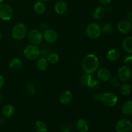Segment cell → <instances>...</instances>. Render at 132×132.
<instances>
[{
    "instance_id": "5bb4252c",
    "label": "cell",
    "mask_w": 132,
    "mask_h": 132,
    "mask_svg": "<svg viewBox=\"0 0 132 132\" xmlns=\"http://www.w3.org/2000/svg\"><path fill=\"white\" fill-rule=\"evenodd\" d=\"M54 9H55V11L57 14H59V15H62V14H64L68 9L67 3L63 0L57 1L55 3Z\"/></svg>"
},
{
    "instance_id": "30bf717a",
    "label": "cell",
    "mask_w": 132,
    "mask_h": 132,
    "mask_svg": "<svg viewBox=\"0 0 132 132\" xmlns=\"http://www.w3.org/2000/svg\"><path fill=\"white\" fill-rule=\"evenodd\" d=\"M132 29V24L131 21L128 20L121 21L117 24V30L119 32L123 34L129 33Z\"/></svg>"
},
{
    "instance_id": "2e32d148",
    "label": "cell",
    "mask_w": 132,
    "mask_h": 132,
    "mask_svg": "<svg viewBox=\"0 0 132 132\" xmlns=\"http://www.w3.org/2000/svg\"><path fill=\"white\" fill-rule=\"evenodd\" d=\"M120 55H121V53L118 49L112 48L107 53L106 59L110 62H115L117 59H119Z\"/></svg>"
},
{
    "instance_id": "7c38bea8",
    "label": "cell",
    "mask_w": 132,
    "mask_h": 132,
    "mask_svg": "<svg viewBox=\"0 0 132 132\" xmlns=\"http://www.w3.org/2000/svg\"><path fill=\"white\" fill-rule=\"evenodd\" d=\"M97 77L100 81L106 82L109 81L110 79L112 77V73L108 68L103 67L98 70Z\"/></svg>"
},
{
    "instance_id": "8d00e7d4",
    "label": "cell",
    "mask_w": 132,
    "mask_h": 132,
    "mask_svg": "<svg viewBox=\"0 0 132 132\" xmlns=\"http://www.w3.org/2000/svg\"><path fill=\"white\" fill-rule=\"evenodd\" d=\"M4 85H5V79H4V77L0 75V90L2 89V88L4 86Z\"/></svg>"
},
{
    "instance_id": "bcb514c9",
    "label": "cell",
    "mask_w": 132,
    "mask_h": 132,
    "mask_svg": "<svg viewBox=\"0 0 132 132\" xmlns=\"http://www.w3.org/2000/svg\"></svg>"
},
{
    "instance_id": "d6986e66",
    "label": "cell",
    "mask_w": 132,
    "mask_h": 132,
    "mask_svg": "<svg viewBox=\"0 0 132 132\" xmlns=\"http://www.w3.org/2000/svg\"><path fill=\"white\" fill-rule=\"evenodd\" d=\"M76 128L79 132H87L89 128L88 122L85 119H79L76 124Z\"/></svg>"
},
{
    "instance_id": "3957f363",
    "label": "cell",
    "mask_w": 132,
    "mask_h": 132,
    "mask_svg": "<svg viewBox=\"0 0 132 132\" xmlns=\"http://www.w3.org/2000/svg\"><path fill=\"white\" fill-rule=\"evenodd\" d=\"M100 101L105 106L113 107L117 104L118 97L115 93L108 92L102 94Z\"/></svg>"
},
{
    "instance_id": "9c48e42d",
    "label": "cell",
    "mask_w": 132,
    "mask_h": 132,
    "mask_svg": "<svg viewBox=\"0 0 132 132\" xmlns=\"http://www.w3.org/2000/svg\"><path fill=\"white\" fill-rule=\"evenodd\" d=\"M117 75L120 81L126 82L129 81L132 77L131 68L128 66H122L118 69Z\"/></svg>"
},
{
    "instance_id": "4fadbf2b",
    "label": "cell",
    "mask_w": 132,
    "mask_h": 132,
    "mask_svg": "<svg viewBox=\"0 0 132 132\" xmlns=\"http://www.w3.org/2000/svg\"><path fill=\"white\" fill-rule=\"evenodd\" d=\"M73 99V94L70 90L63 91L59 96V102L63 104H68Z\"/></svg>"
},
{
    "instance_id": "cb8c5ba5",
    "label": "cell",
    "mask_w": 132,
    "mask_h": 132,
    "mask_svg": "<svg viewBox=\"0 0 132 132\" xmlns=\"http://www.w3.org/2000/svg\"><path fill=\"white\" fill-rule=\"evenodd\" d=\"M46 10V6L43 1H37L34 5V10L37 14L41 15L43 14L45 12Z\"/></svg>"
},
{
    "instance_id": "d590c367",
    "label": "cell",
    "mask_w": 132,
    "mask_h": 132,
    "mask_svg": "<svg viewBox=\"0 0 132 132\" xmlns=\"http://www.w3.org/2000/svg\"><path fill=\"white\" fill-rule=\"evenodd\" d=\"M101 4L103 5H108L111 3L112 0H98Z\"/></svg>"
},
{
    "instance_id": "ac0fdd59",
    "label": "cell",
    "mask_w": 132,
    "mask_h": 132,
    "mask_svg": "<svg viewBox=\"0 0 132 132\" xmlns=\"http://www.w3.org/2000/svg\"><path fill=\"white\" fill-rule=\"evenodd\" d=\"M23 67V62L19 58L14 57L9 62V67L14 71L20 70Z\"/></svg>"
},
{
    "instance_id": "44dd1931",
    "label": "cell",
    "mask_w": 132,
    "mask_h": 132,
    "mask_svg": "<svg viewBox=\"0 0 132 132\" xmlns=\"http://www.w3.org/2000/svg\"><path fill=\"white\" fill-rule=\"evenodd\" d=\"M122 46L125 52L132 54V36H128L123 40Z\"/></svg>"
},
{
    "instance_id": "74e56055",
    "label": "cell",
    "mask_w": 132,
    "mask_h": 132,
    "mask_svg": "<svg viewBox=\"0 0 132 132\" xmlns=\"http://www.w3.org/2000/svg\"><path fill=\"white\" fill-rule=\"evenodd\" d=\"M102 94H95V95H94V99L96 101H101V97Z\"/></svg>"
},
{
    "instance_id": "8992f818",
    "label": "cell",
    "mask_w": 132,
    "mask_h": 132,
    "mask_svg": "<svg viewBox=\"0 0 132 132\" xmlns=\"http://www.w3.org/2000/svg\"><path fill=\"white\" fill-rule=\"evenodd\" d=\"M14 15L12 8L8 4L0 5V18L3 21H9Z\"/></svg>"
},
{
    "instance_id": "60d3db41",
    "label": "cell",
    "mask_w": 132,
    "mask_h": 132,
    "mask_svg": "<svg viewBox=\"0 0 132 132\" xmlns=\"http://www.w3.org/2000/svg\"><path fill=\"white\" fill-rule=\"evenodd\" d=\"M48 1H50V0H41V1H43V2H47Z\"/></svg>"
},
{
    "instance_id": "83f0119b",
    "label": "cell",
    "mask_w": 132,
    "mask_h": 132,
    "mask_svg": "<svg viewBox=\"0 0 132 132\" xmlns=\"http://www.w3.org/2000/svg\"><path fill=\"white\" fill-rule=\"evenodd\" d=\"M102 31L104 32L106 34H110L114 30V28H113V25L112 24L110 23H106L105 24H103V27L101 28Z\"/></svg>"
},
{
    "instance_id": "f1b7e54d",
    "label": "cell",
    "mask_w": 132,
    "mask_h": 132,
    "mask_svg": "<svg viewBox=\"0 0 132 132\" xmlns=\"http://www.w3.org/2000/svg\"><path fill=\"white\" fill-rule=\"evenodd\" d=\"M46 59H47L48 63H50V64H55V63L59 61V57L57 54L52 52L49 54V55Z\"/></svg>"
},
{
    "instance_id": "f35d334b",
    "label": "cell",
    "mask_w": 132,
    "mask_h": 132,
    "mask_svg": "<svg viewBox=\"0 0 132 132\" xmlns=\"http://www.w3.org/2000/svg\"><path fill=\"white\" fill-rule=\"evenodd\" d=\"M127 18L128 20L130 21H132V10H130L127 13Z\"/></svg>"
},
{
    "instance_id": "9a60e30c",
    "label": "cell",
    "mask_w": 132,
    "mask_h": 132,
    "mask_svg": "<svg viewBox=\"0 0 132 132\" xmlns=\"http://www.w3.org/2000/svg\"><path fill=\"white\" fill-rule=\"evenodd\" d=\"M94 79V78L93 77V76H92V74L85 73L80 77L79 82L80 84H81L82 86H84V87L90 88V85H91L92 82L93 80Z\"/></svg>"
},
{
    "instance_id": "52a82bcc",
    "label": "cell",
    "mask_w": 132,
    "mask_h": 132,
    "mask_svg": "<svg viewBox=\"0 0 132 132\" xmlns=\"http://www.w3.org/2000/svg\"><path fill=\"white\" fill-rule=\"evenodd\" d=\"M28 40L32 45H38L41 43L43 36L41 32L37 30H32L27 34Z\"/></svg>"
},
{
    "instance_id": "ab89813d",
    "label": "cell",
    "mask_w": 132,
    "mask_h": 132,
    "mask_svg": "<svg viewBox=\"0 0 132 132\" xmlns=\"http://www.w3.org/2000/svg\"><path fill=\"white\" fill-rule=\"evenodd\" d=\"M5 117H1L0 118V125H3L4 123L5 122Z\"/></svg>"
},
{
    "instance_id": "8fae6325",
    "label": "cell",
    "mask_w": 132,
    "mask_h": 132,
    "mask_svg": "<svg viewBox=\"0 0 132 132\" xmlns=\"http://www.w3.org/2000/svg\"><path fill=\"white\" fill-rule=\"evenodd\" d=\"M43 39L48 43H54L57 40L58 35L57 33L54 30L48 29L44 32L43 34Z\"/></svg>"
},
{
    "instance_id": "7bdbcfd3",
    "label": "cell",
    "mask_w": 132,
    "mask_h": 132,
    "mask_svg": "<svg viewBox=\"0 0 132 132\" xmlns=\"http://www.w3.org/2000/svg\"><path fill=\"white\" fill-rule=\"evenodd\" d=\"M3 0H0V4L3 2Z\"/></svg>"
},
{
    "instance_id": "e575fe53",
    "label": "cell",
    "mask_w": 132,
    "mask_h": 132,
    "mask_svg": "<svg viewBox=\"0 0 132 132\" xmlns=\"http://www.w3.org/2000/svg\"><path fill=\"white\" fill-rule=\"evenodd\" d=\"M40 29L42 31H43V32H45V31H46L47 30L49 29L48 26V24H46V23H41V24L40 25Z\"/></svg>"
},
{
    "instance_id": "ee69618b",
    "label": "cell",
    "mask_w": 132,
    "mask_h": 132,
    "mask_svg": "<svg viewBox=\"0 0 132 132\" xmlns=\"http://www.w3.org/2000/svg\"><path fill=\"white\" fill-rule=\"evenodd\" d=\"M1 94H0V101H1Z\"/></svg>"
},
{
    "instance_id": "e0dca14e",
    "label": "cell",
    "mask_w": 132,
    "mask_h": 132,
    "mask_svg": "<svg viewBox=\"0 0 132 132\" xmlns=\"http://www.w3.org/2000/svg\"><path fill=\"white\" fill-rule=\"evenodd\" d=\"M1 112L5 118H10L14 116L15 113V108L12 104H6L3 107Z\"/></svg>"
},
{
    "instance_id": "277c9868",
    "label": "cell",
    "mask_w": 132,
    "mask_h": 132,
    "mask_svg": "<svg viewBox=\"0 0 132 132\" xmlns=\"http://www.w3.org/2000/svg\"><path fill=\"white\" fill-rule=\"evenodd\" d=\"M24 57L27 58L28 60L34 61L37 59L40 56V50L37 45H27L24 49Z\"/></svg>"
},
{
    "instance_id": "603a6c76",
    "label": "cell",
    "mask_w": 132,
    "mask_h": 132,
    "mask_svg": "<svg viewBox=\"0 0 132 132\" xmlns=\"http://www.w3.org/2000/svg\"><path fill=\"white\" fill-rule=\"evenodd\" d=\"M48 63H49L46 58L41 57L37 59L36 66H37V68L39 70L45 71V70L47 69L48 67Z\"/></svg>"
},
{
    "instance_id": "f6af8a7d",
    "label": "cell",
    "mask_w": 132,
    "mask_h": 132,
    "mask_svg": "<svg viewBox=\"0 0 132 132\" xmlns=\"http://www.w3.org/2000/svg\"><path fill=\"white\" fill-rule=\"evenodd\" d=\"M131 131H132V129H131Z\"/></svg>"
},
{
    "instance_id": "d4e9b609",
    "label": "cell",
    "mask_w": 132,
    "mask_h": 132,
    "mask_svg": "<svg viewBox=\"0 0 132 132\" xmlns=\"http://www.w3.org/2000/svg\"><path fill=\"white\" fill-rule=\"evenodd\" d=\"M132 91V87L131 85L127 82H124L123 84L121 85L120 86V92L122 95L127 96L129 95L131 93Z\"/></svg>"
},
{
    "instance_id": "b9f144b4",
    "label": "cell",
    "mask_w": 132,
    "mask_h": 132,
    "mask_svg": "<svg viewBox=\"0 0 132 132\" xmlns=\"http://www.w3.org/2000/svg\"><path fill=\"white\" fill-rule=\"evenodd\" d=\"M1 37H2V34H1V32L0 31V40H1Z\"/></svg>"
},
{
    "instance_id": "6da1fadb",
    "label": "cell",
    "mask_w": 132,
    "mask_h": 132,
    "mask_svg": "<svg viewBox=\"0 0 132 132\" xmlns=\"http://www.w3.org/2000/svg\"><path fill=\"white\" fill-rule=\"evenodd\" d=\"M81 67L85 73L93 74L98 70L99 61L97 57L92 54L85 55L81 61Z\"/></svg>"
},
{
    "instance_id": "ffe728a7",
    "label": "cell",
    "mask_w": 132,
    "mask_h": 132,
    "mask_svg": "<svg viewBox=\"0 0 132 132\" xmlns=\"http://www.w3.org/2000/svg\"><path fill=\"white\" fill-rule=\"evenodd\" d=\"M121 111L125 116L132 115V101L127 100L124 102L121 108Z\"/></svg>"
},
{
    "instance_id": "5b68a950",
    "label": "cell",
    "mask_w": 132,
    "mask_h": 132,
    "mask_svg": "<svg viewBox=\"0 0 132 132\" xmlns=\"http://www.w3.org/2000/svg\"><path fill=\"white\" fill-rule=\"evenodd\" d=\"M101 27L96 23H91L86 28V33L88 37L90 39H95L98 38L101 34Z\"/></svg>"
},
{
    "instance_id": "836d02e7",
    "label": "cell",
    "mask_w": 132,
    "mask_h": 132,
    "mask_svg": "<svg viewBox=\"0 0 132 132\" xmlns=\"http://www.w3.org/2000/svg\"><path fill=\"white\" fill-rule=\"evenodd\" d=\"M61 132H72V126H70L68 125H64L62 126Z\"/></svg>"
},
{
    "instance_id": "7a4b0ae2",
    "label": "cell",
    "mask_w": 132,
    "mask_h": 132,
    "mask_svg": "<svg viewBox=\"0 0 132 132\" xmlns=\"http://www.w3.org/2000/svg\"><path fill=\"white\" fill-rule=\"evenodd\" d=\"M28 34V29L23 23H18L15 24L12 30V36L17 41L24 39Z\"/></svg>"
},
{
    "instance_id": "1f68e13d",
    "label": "cell",
    "mask_w": 132,
    "mask_h": 132,
    "mask_svg": "<svg viewBox=\"0 0 132 132\" xmlns=\"http://www.w3.org/2000/svg\"><path fill=\"white\" fill-rule=\"evenodd\" d=\"M124 63L126 66H130L132 64V54H127L124 57Z\"/></svg>"
},
{
    "instance_id": "7402d4cb",
    "label": "cell",
    "mask_w": 132,
    "mask_h": 132,
    "mask_svg": "<svg viewBox=\"0 0 132 132\" xmlns=\"http://www.w3.org/2000/svg\"><path fill=\"white\" fill-rule=\"evenodd\" d=\"M106 14V9L102 6H98L93 12V16L96 19H101L104 17Z\"/></svg>"
},
{
    "instance_id": "4dcf8cb0",
    "label": "cell",
    "mask_w": 132,
    "mask_h": 132,
    "mask_svg": "<svg viewBox=\"0 0 132 132\" xmlns=\"http://www.w3.org/2000/svg\"><path fill=\"white\" fill-rule=\"evenodd\" d=\"M110 84L112 85V86L115 88L119 87L120 86V80L119 79H117L116 77H111L109 80Z\"/></svg>"
},
{
    "instance_id": "ba28073f",
    "label": "cell",
    "mask_w": 132,
    "mask_h": 132,
    "mask_svg": "<svg viewBox=\"0 0 132 132\" xmlns=\"http://www.w3.org/2000/svg\"><path fill=\"white\" fill-rule=\"evenodd\" d=\"M132 129V123L127 119H121L119 120L116 125L117 132H130Z\"/></svg>"
},
{
    "instance_id": "d6a6232c",
    "label": "cell",
    "mask_w": 132,
    "mask_h": 132,
    "mask_svg": "<svg viewBox=\"0 0 132 132\" xmlns=\"http://www.w3.org/2000/svg\"><path fill=\"white\" fill-rule=\"evenodd\" d=\"M101 85V81L99 80L94 79L91 85H90V88L94 89V90H97V89H99L100 88Z\"/></svg>"
},
{
    "instance_id": "f546056e",
    "label": "cell",
    "mask_w": 132,
    "mask_h": 132,
    "mask_svg": "<svg viewBox=\"0 0 132 132\" xmlns=\"http://www.w3.org/2000/svg\"><path fill=\"white\" fill-rule=\"evenodd\" d=\"M50 53L51 52H50V49L48 48L44 47L40 50V56L42 57L47 58Z\"/></svg>"
},
{
    "instance_id": "4316f807",
    "label": "cell",
    "mask_w": 132,
    "mask_h": 132,
    "mask_svg": "<svg viewBox=\"0 0 132 132\" xmlns=\"http://www.w3.org/2000/svg\"><path fill=\"white\" fill-rule=\"evenodd\" d=\"M26 92L29 95H33L36 93V88H35L34 85L32 83V82H28L25 84V86H24Z\"/></svg>"
},
{
    "instance_id": "484cf974",
    "label": "cell",
    "mask_w": 132,
    "mask_h": 132,
    "mask_svg": "<svg viewBox=\"0 0 132 132\" xmlns=\"http://www.w3.org/2000/svg\"><path fill=\"white\" fill-rule=\"evenodd\" d=\"M34 129L36 132H47L48 127L46 124L41 121H37L34 125Z\"/></svg>"
}]
</instances>
